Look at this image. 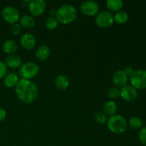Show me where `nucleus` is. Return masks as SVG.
<instances>
[{
    "label": "nucleus",
    "mask_w": 146,
    "mask_h": 146,
    "mask_svg": "<svg viewBox=\"0 0 146 146\" xmlns=\"http://www.w3.org/2000/svg\"><path fill=\"white\" fill-rule=\"evenodd\" d=\"M94 118H95V121L100 124L106 123H107V121H108L106 115L104 114V113L102 112L96 113L95 115H94Z\"/></svg>",
    "instance_id": "obj_25"
},
{
    "label": "nucleus",
    "mask_w": 146,
    "mask_h": 146,
    "mask_svg": "<svg viewBox=\"0 0 146 146\" xmlns=\"http://www.w3.org/2000/svg\"><path fill=\"white\" fill-rule=\"evenodd\" d=\"M46 3L44 0H31L29 4V10L33 16H40L45 11Z\"/></svg>",
    "instance_id": "obj_9"
},
{
    "label": "nucleus",
    "mask_w": 146,
    "mask_h": 146,
    "mask_svg": "<svg viewBox=\"0 0 146 146\" xmlns=\"http://www.w3.org/2000/svg\"><path fill=\"white\" fill-rule=\"evenodd\" d=\"M123 71H124V73L125 74V75H126L128 77H131L134 72L133 69L132 67H131V66L125 67Z\"/></svg>",
    "instance_id": "obj_29"
},
{
    "label": "nucleus",
    "mask_w": 146,
    "mask_h": 146,
    "mask_svg": "<svg viewBox=\"0 0 146 146\" xmlns=\"http://www.w3.org/2000/svg\"><path fill=\"white\" fill-rule=\"evenodd\" d=\"M50 53H51V51H50L49 47L48 46L42 44V45H40L38 47L36 51L35 55L38 61H44L49 57Z\"/></svg>",
    "instance_id": "obj_13"
},
{
    "label": "nucleus",
    "mask_w": 146,
    "mask_h": 146,
    "mask_svg": "<svg viewBox=\"0 0 146 146\" xmlns=\"http://www.w3.org/2000/svg\"><path fill=\"white\" fill-rule=\"evenodd\" d=\"M56 10L54 9H51V11H50V14H51V16H54V17H55L56 16Z\"/></svg>",
    "instance_id": "obj_31"
},
{
    "label": "nucleus",
    "mask_w": 146,
    "mask_h": 146,
    "mask_svg": "<svg viewBox=\"0 0 146 146\" xmlns=\"http://www.w3.org/2000/svg\"><path fill=\"white\" fill-rule=\"evenodd\" d=\"M114 22L113 15L109 11H101L96 14L95 23L98 27L106 28L113 25Z\"/></svg>",
    "instance_id": "obj_6"
},
{
    "label": "nucleus",
    "mask_w": 146,
    "mask_h": 146,
    "mask_svg": "<svg viewBox=\"0 0 146 146\" xmlns=\"http://www.w3.org/2000/svg\"><path fill=\"white\" fill-rule=\"evenodd\" d=\"M114 21H116L118 24H123L128 21V14L126 11H119L118 12L115 13V15L113 16Z\"/></svg>",
    "instance_id": "obj_21"
},
{
    "label": "nucleus",
    "mask_w": 146,
    "mask_h": 146,
    "mask_svg": "<svg viewBox=\"0 0 146 146\" xmlns=\"http://www.w3.org/2000/svg\"><path fill=\"white\" fill-rule=\"evenodd\" d=\"M129 125L133 129H139L143 126V121L138 117H132L129 120Z\"/></svg>",
    "instance_id": "obj_23"
},
{
    "label": "nucleus",
    "mask_w": 146,
    "mask_h": 146,
    "mask_svg": "<svg viewBox=\"0 0 146 146\" xmlns=\"http://www.w3.org/2000/svg\"><path fill=\"white\" fill-rule=\"evenodd\" d=\"M131 86L135 89L146 88V71L143 69L136 70L130 77Z\"/></svg>",
    "instance_id": "obj_5"
},
{
    "label": "nucleus",
    "mask_w": 146,
    "mask_h": 146,
    "mask_svg": "<svg viewBox=\"0 0 146 146\" xmlns=\"http://www.w3.org/2000/svg\"><path fill=\"white\" fill-rule=\"evenodd\" d=\"M7 117V112L2 108H0V121H4Z\"/></svg>",
    "instance_id": "obj_30"
},
{
    "label": "nucleus",
    "mask_w": 146,
    "mask_h": 146,
    "mask_svg": "<svg viewBox=\"0 0 146 146\" xmlns=\"http://www.w3.org/2000/svg\"><path fill=\"white\" fill-rule=\"evenodd\" d=\"M19 77L14 73H9L7 74L4 78V84L8 88H12L17 86L19 82Z\"/></svg>",
    "instance_id": "obj_18"
},
{
    "label": "nucleus",
    "mask_w": 146,
    "mask_h": 146,
    "mask_svg": "<svg viewBox=\"0 0 146 146\" xmlns=\"http://www.w3.org/2000/svg\"><path fill=\"white\" fill-rule=\"evenodd\" d=\"M36 38L31 33H25L20 38V44L27 50H31L35 46Z\"/></svg>",
    "instance_id": "obj_12"
},
{
    "label": "nucleus",
    "mask_w": 146,
    "mask_h": 146,
    "mask_svg": "<svg viewBox=\"0 0 146 146\" xmlns=\"http://www.w3.org/2000/svg\"><path fill=\"white\" fill-rule=\"evenodd\" d=\"M11 31L14 35H19L20 34L21 31V27L19 24L18 23H15V24H11Z\"/></svg>",
    "instance_id": "obj_28"
},
{
    "label": "nucleus",
    "mask_w": 146,
    "mask_h": 146,
    "mask_svg": "<svg viewBox=\"0 0 146 146\" xmlns=\"http://www.w3.org/2000/svg\"><path fill=\"white\" fill-rule=\"evenodd\" d=\"M7 66L4 61H0V80L4 78L7 75Z\"/></svg>",
    "instance_id": "obj_27"
},
{
    "label": "nucleus",
    "mask_w": 146,
    "mask_h": 146,
    "mask_svg": "<svg viewBox=\"0 0 146 146\" xmlns=\"http://www.w3.org/2000/svg\"><path fill=\"white\" fill-rule=\"evenodd\" d=\"M128 77L125 75L123 70H118L115 71L112 77V82L115 87L122 88L123 87L128 85Z\"/></svg>",
    "instance_id": "obj_10"
},
{
    "label": "nucleus",
    "mask_w": 146,
    "mask_h": 146,
    "mask_svg": "<svg viewBox=\"0 0 146 146\" xmlns=\"http://www.w3.org/2000/svg\"><path fill=\"white\" fill-rule=\"evenodd\" d=\"M18 48V45L14 40L7 39L4 42L2 45V49L4 53L11 55L16 52Z\"/></svg>",
    "instance_id": "obj_15"
},
{
    "label": "nucleus",
    "mask_w": 146,
    "mask_h": 146,
    "mask_svg": "<svg viewBox=\"0 0 146 146\" xmlns=\"http://www.w3.org/2000/svg\"><path fill=\"white\" fill-rule=\"evenodd\" d=\"M17 97L24 104H31L38 96L37 86L31 80L20 79L15 86Z\"/></svg>",
    "instance_id": "obj_1"
},
{
    "label": "nucleus",
    "mask_w": 146,
    "mask_h": 146,
    "mask_svg": "<svg viewBox=\"0 0 146 146\" xmlns=\"http://www.w3.org/2000/svg\"><path fill=\"white\" fill-rule=\"evenodd\" d=\"M56 17L58 22L63 24H68L75 21L77 17V10L71 4H64L56 9Z\"/></svg>",
    "instance_id": "obj_2"
},
{
    "label": "nucleus",
    "mask_w": 146,
    "mask_h": 146,
    "mask_svg": "<svg viewBox=\"0 0 146 146\" xmlns=\"http://www.w3.org/2000/svg\"><path fill=\"white\" fill-rule=\"evenodd\" d=\"M39 72V66L37 64L31 61L24 63L19 69V75L23 79L30 80L34 78Z\"/></svg>",
    "instance_id": "obj_4"
},
{
    "label": "nucleus",
    "mask_w": 146,
    "mask_h": 146,
    "mask_svg": "<svg viewBox=\"0 0 146 146\" xmlns=\"http://www.w3.org/2000/svg\"><path fill=\"white\" fill-rule=\"evenodd\" d=\"M1 17L4 21L13 24L17 23L19 20L20 14L18 9L15 7L7 6L1 10Z\"/></svg>",
    "instance_id": "obj_7"
},
{
    "label": "nucleus",
    "mask_w": 146,
    "mask_h": 146,
    "mask_svg": "<svg viewBox=\"0 0 146 146\" xmlns=\"http://www.w3.org/2000/svg\"><path fill=\"white\" fill-rule=\"evenodd\" d=\"M138 138L141 143L146 146V127H144L138 133Z\"/></svg>",
    "instance_id": "obj_26"
},
{
    "label": "nucleus",
    "mask_w": 146,
    "mask_h": 146,
    "mask_svg": "<svg viewBox=\"0 0 146 146\" xmlns=\"http://www.w3.org/2000/svg\"><path fill=\"white\" fill-rule=\"evenodd\" d=\"M138 96V91L131 85H126L121 90V97L126 101H133Z\"/></svg>",
    "instance_id": "obj_11"
},
{
    "label": "nucleus",
    "mask_w": 146,
    "mask_h": 146,
    "mask_svg": "<svg viewBox=\"0 0 146 146\" xmlns=\"http://www.w3.org/2000/svg\"><path fill=\"white\" fill-rule=\"evenodd\" d=\"M108 128L111 132L121 134L125 132L128 127V123L123 116L121 115H113L110 116L107 121Z\"/></svg>",
    "instance_id": "obj_3"
},
{
    "label": "nucleus",
    "mask_w": 146,
    "mask_h": 146,
    "mask_svg": "<svg viewBox=\"0 0 146 146\" xmlns=\"http://www.w3.org/2000/svg\"><path fill=\"white\" fill-rule=\"evenodd\" d=\"M106 6L111 11L118 12L123 7V2L122 0H108L106 1Z\"/></svg>",
    "instance_id": "obj_20"
},
{
    "label": "nucleus",
    "mask_w": 146,
    "mask_h": 146,
    "mask_svg": "<svg viewBox=\"0 0 146 146\" xmlns=\"http://www.w3.org/2000/svg\"><path fill=\"white\" fill-rule=\"evenodd\" d=\"M36 24V20L32 16L24 15L19 19V24L24 28L29 29L34 27Z\"/></svg>",
    "instance_id": "obj_19"
},
{
    "label": "nucleus",
    "mask_w": 146,
    "mask_h": 146,
    "mask_svg": "<svg viewBox=\"0 0 146 146\" xmlns=\"http://www.w3.org/2000/svg\"><path fill=\"white\" fill-rule=\"evenodd\" d=\"M80 10L86 16H96L100 10L99 4L94 1L86 0L81 3L80 5Z\"/></svg>",
    "instance_id": "obj_8"
},
{
    "label": "nucleus",
    "mask_w": 146,
    "mask_h": 146,
    "mask_svg": "<svg viewBox=\"0 0 146 146\" xmlns=\"http://www.w3.org/2000/svg\"><path fill=\"white\" fill-rule=\"evenodd\" d=\"M4 63L6 64L7 66L10 67L11 68H17L21 66L22 64H21L22 61L19 56L11 54V55H9L8 56H7Z\"/></svg>",
    "instance_id": "obj_14"
},
{
    "label": "nucleus",
    "mask_w": 146,
    "mask_h": 146,
    "mask_svg": "<svg viewBox=\"0 0 146 146\" xmlns=\"http://www.w3.org/2000/svg\"><path fill=\"white\" fill-rule=\"evenodd\" d=\"M107 95L109 98H117L119 96H121V90L115 86L110 87L107 90Z\"/></svg>",
    "instance_id": "obj_24"
},
{
    "label": "nucleus",
    "mask_w": 146,
    "mask_h": 146,
    "mask_svg": "<svg viewBox=\"0 0 146 146\" xmlns=\"http://www.w3.org/2000/svg\"><path fill=\"white\" fill-rule=\"evenodd\" d=\"M103 109H104V114L106 115L112 116V115H115V113H116L117 109H118V106L115 101H107L104 103Z\"/></svg>",
    "instance_id": "obj_16"
},
{
    "label": "nucleus",
    "mask_w": 146,
    "mask_h": 146,
    "mask_svg": "<svg viewBox=\"0 0 146 146\" xmlns=\"http://www.w3.org/2000/svg\"><path fill=\"white\" fill-rule=\"evenodd\" d=\"M56 87L59 90H65L69 86V79L68 77L63 74H60L56 76L54 81Z\"/></svg>",
    "instance_id": "obj_17"
},
{
    "label": "nucleus",
    "mask_w": 146,
    "mask_h": 146,
    "mask_svg": "<svg viewBox=\"0 0 146 146\" xmlns=\"http://www.w3.org/2000/svg\"><path fill=\"white\" fill-rule=\"evenodd\" d=\"M45 27L49 30H54L57 28L58 25V21L56 17L54 16H49L44 21Z\"/></svg>",
    "instance_id": "obj_22"
}]
</instances>
